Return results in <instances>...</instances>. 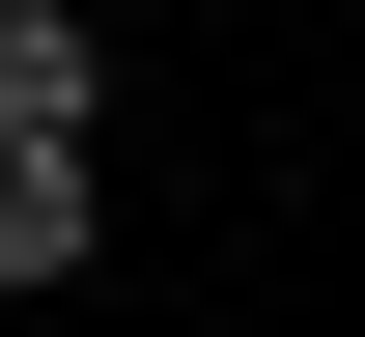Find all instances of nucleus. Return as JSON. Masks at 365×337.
Listing matches in <instances>:
<instances>
[{"mask_svg":"<svg viewBox=\"0 0 365 337\" xmlns=\"http://www.w3.org/2000/svg\"><path fill=\"white\" fill-rule=\"evenodd\" d=\"M85 113H113V28L85 0H0V141H85Z\"/></svg>","mask_w":365,"mask_h":337,"instance_id":"nucleus-2","label":"nucleus"},{"mask_svg":"<svg viewBox=\"0 0 365 337\" xmlns=\"http://www.w3.org/2000/svg\"><path fill=\"white\" fill-rule=\"evenodd\" d=\"M113 253V197H85V141H0V309H56Z\"/></svg>","mask_w":365,"mask_h":337,"instance_id":"nucleus-1","label":"nucleus"}]
</instances>
